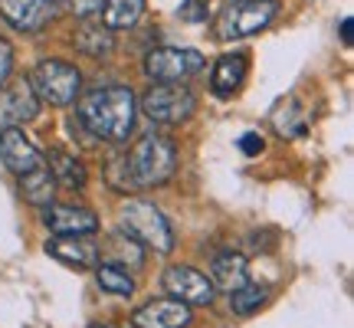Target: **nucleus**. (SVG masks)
<instances>
[{"label": "nucleus", "mask_w": 354, "mask_h": 328, "mask_svg": "<svg viewBox=\"0 0 354 328\" xmlns=\"http://www.w3.org/2000/svg\"><path fill=\"white\" fill-rule=\"evenodd\" d=\"M138 118V99L128 86H99L86 92L76 109L73 125L88 135V145H125L135 131Z\"/></svg>", "instance_id": "obj_1"}, {"label": "nucleus", "mask_w": 354, "mask_h": 328, "mask_svg": "<svg viewBox=\"0 0 354 328\" xmlns=\"http://www.w3.org/2000/svg\"><path fill=\"white\" fill-rule=\"evenodd\" d=\"M125 164H128L131 190L161 188L177 171V152L174 145L167 138H161V135H141L131 145V152L125 154Z\"/></svg>", "instance_id": "obj_2"}, {"label": "nucleus", "mask_w": 354, "mask_h": 328, "mask_svg": "<svg viewBox=\"0 0 354 328\" xmlns=\"http://www.w3.org/2000/svg\"><path fill=\"white\" fill-rule=\"evenodd\" d=\"M118 224H122V233H128L145 250H154L158 256H167L177 243L174 227L167 224V217L151 201H141V197H131V201L122 203Z\"/></svg>", "instance_id": "obj_3"}, {"label": "nucleus", "mask_w": 354, "mask_h": 328, "mask_svg": "<svg viewBox=\"0 0 354 328\" xmlns=\"http://www.w3.org/2000/svg\"><path fill=\"white\" fill-rule=\"evenodd\" d=\"M30 86L46 105H73L82 92V73L66 60H39L30 73Z\"/></svg>", "instance_id": "obj_4"}, {"label": "nucleus", "mask_w": 354, "mask_h": 328, "mask_svg": "<svg viewBox=\"0 0 354 328\" xmlns=\"http://www.w3.org/2000/svg\"><path fill=\"white\" fill-rule=\"evenodd\" d=\"M279 0H230L216 13V37L220 39H240L263 33L276 20Z\"/></svg>", "instance_id": "obj_5"}, {"label": "nucleus", "mask_w": 354, "mask_h": 328, "mask_svg": "<svg viewBox=\"0 0 354 328\" xmlns=\"http://www.w3.org/2000/svg\"><path fill=\"white\" fill-rule=\"evenodd\" d=\"M194 109H197V99L180 82H158L141 95V112L158 125H180L194 115Z\"/></svg>", "instance_id": "obj_6"}, {"label": "nucleus", "mask_w": 354, "mask_h": 328, "mask_svg": "<svg viewBox=\"0 0 354 328\" xmlns=\"http://www.w3.org/2000/svg\"><path fill=\"white\" fill-rule=\"evenodd\" d=\"M203 69V56L197 50L180 46H158L145 56V76L151 82H184Z\"/></svg>", "instance_id": "obj_7"}, {"label": "nucleus", "mask_w": 354, "mask_h": 328, "mask_svg": "<svg viewBox=\"0 0 354 328\" xmlns=\"http://www.w3.org/2000/svg\"><path fill=\"white\" fill-rule=\"evenodd\" d=\"M39 105L30 79H7L0 86V128H24L39 115Z\"/></svg>", "instance_id": "obj_8"}, {"label": "nucleus", "mask_w": 354, "mask_h": 328, "mask_svg": "<svg viewBox=\"0 0 354 328\" xmlns=\"http://www.w3.org/2000/svg\"><path fill=\"white\" fill-rule=\"evenodd\" d=\"M161 286L171 299L184 305H210L214 302V282L203 276L201 269H194V266H171L165 269V276H161Z\"/></svg>", "instance_id": "obj_9"}, {"label": "nucleus", "mask_w": 354, "mask_h": 328, "mask_svg": "<svg viewBox=\"0 0 354 328\" xmlns=\"http://www.w3.org/2000/svg\"><path fill=\"white\" fill-rule=\"evenodd\" d=\"M43 224L56 237H92L99 230V217L88 207H76V203H50L43 207Z\"/></svg>", "instance_id": "obj_10"}, {"label": "nucleus", "mask_w": 354, "mask_h": 328, "mask_svg": "<svg viewBox=\"0 0 354 328\" xmlns=\"http://www.w3.org/2000/svg\"><path fill=\"white\" fill-rule=\"evenodd\" d=\"M0 161L13 174H30L43 164V152L24 135V128H0Z\"/></svg>", "instance_id": "obj_11"}, {"label": "nucleus", "mask_w": 354, "mask_h": 328, "mask_svg": "<svg viewBox=\"0 0 354 328\" xmlns=\"http://www.w3.org/2000/svg\"><path fill=\"white\" fill-rule=\"evenodd\" d=\"M190 322H194L190 305L177 302V299H154L131 316L135 328H190Z\"/></svg>", "instance_id": "obj_12"}, {"label": "nucleus", "mask_w": 354, "mask_h": 328, "mask_svg": "<svg viewBox=\"0 0 354 328\" xmlns=\"http://www.w3.org/2000/svg\"><path fill=\"white\" fill-rule=\"evenodd\" d=\"M0 17L24 33H37L53 20L50 0H0Z\"/></svg>", "instance_id": "obj_13"}, {"label": "nucleus", "mask_w": 354, "mask_h": 328, "mask_svg": "<svg viewBox=\"0 0 354 328\" xmlns=\"http://www.w3.org/2000/svg\"><path fill=\"white\" fill-rule=\"evenodd\" d=\"M46 253H50L53 259L79 269V273L99 266V243H92L88 237H53L46 243Z\"/></svg>", "instance_id": "obj_14"}, {"label": "nucleus", "mask_w": 354, "mask_h": 328, "mask_svg": "<svg viewBox=\"0 0 354 328\" xmlns=\"http://www.w3.org/2000/svg\"><path fill=\"white\" fill-rule=\"evenodd\" d=\"M250 76V60L243 53H223L214 63V76H210V89H214L216 99H233L243 89Z\"/></svg>", "instance_id": "obj_15"}, {"label": "nucleus", "mask_w": 354, "mask_h": 328, "mask_svg": "<svg viewBox=\"0 0 354 328\" xmlns=\"http://www.w3.org/2000/svg\"><path fill=\"white\" fill-rule=\"evenodd\" d=\"M210 282H214V289L220 292H236L240 286L250 282V263H246V256L236 250H223L214 256V263H210Z\"/></svg>", "instance_id": "obj_16"}, {"label": "nucleus", "mask_w": 354, "mask_h": 328, "mask_svg": "<svg viewBox=\"0 0 354 328\" xmlns=\"http://www.w3.org/2000/svg\"><path fill=\"white\" fill-rule=\"evenodd\" d=\"M43 164L50 167L53 181H56V188H66V190H86V184H88V171H86V164L79 161L76 154H69L66 148H50V152L43 154Z\"/></svg>", "instance_id": "obj_17"}, {"label": "nucleus", "mask_w": 354, "mask_h": 328, "mask_svg": "<svg viewBox=\"0 0 354 328\" xmlns=\"http://www.w3.org/2000/svg\"><path fill=\"white\" fill-rule=\"evenodd\" d=\"M99 263H112L118 269H141L145 266V246H138L128 233L118 230L105 243H99Z\"/></svg>", "instance_id": "obj_18"}, {"label": "nucleus", "mask_w": 354, "mask_h": 328, "mask_svg": "<svg viewBox=\"0 0 354 328\" xmlns=\"http://www.w3.org/2000/svg\"><path fill=\"white\" fill-rule=\"evenodd\" d=\"M145 13V0H102L99 24L105 30H131Z\"/></svg>", "instance_id": "obj_19"}, {"label": "nucleus", "mask_w": 354, "mask_h": 328, "mask_svg": "<svg viewBox=\"0 0 354 328\" xmlns=\"http://www.w3.org/2000/svg\"><path fill=\"white\" fill-rule=\"evenodd\" d=\"M76 46L82 53H88L92 60H105L115 50L112 33L99 24V17H82V26L76 30Z\"/></svg>", "instance_id": "obj_20"}, {"label": "nucleus", "mask_w": 354, "mask_h": 328, "mask_svg": "<svg viewBox=\"0 0 354 328\" xmlns=\"http://www.w3.org/2000/svg\"><path fill=\"white\" fill-rule=\"evenodd\" d=\"M20 194H24L26 203H33V207H50L53 197H56V181H53L50 167L46 164H39L37 171H30V174H20Z\"/></svg>", "instance_id": "obj_21"}, {"label": "nucleus", "mask_w": 354, "mask_h": 328, "mask_svg": "<svg viewBox=\"0 0 354 328\" xmlns=\"http://www.w3.org/2000/svg\"><path fill=\"white\" fill-rule=\"evenodd\" d=\"M266 302H269V286H263V282H246L236 292H230V309L243 318L256 316Z\"/></svg>", "instance_id": "obj_22"}, {"label": "nucleus", "mask_w": 354, "mask_h": 328, "mask_svg": "<svg viewBox=\"0 0 354 328\" xmlns=\"http://www.w3.org/2000/svg\"><path fill=\"white\" fill-rule=\"evenodd\" d=\"M272 125H276V131L282 138H302L305 135V112H302V105H299V99L282 102L276 112H272Z\"/></svg>", "instance_id": "obj_23"}, {"label": "nucleus", "mask_w": 354, "mask_h": 328, "mask_svg": "<svg viewBox=\"0 0 354 328\" xmlns=\"http://www.w3.org/2000/svg\"><path fill=\"white\" fill-rule=\"evenodd\" d=\"M95 279H99V289L109 292V295H135V279L128 276V269H118L112 263H99L95 266Z\"/></svg>", "instance_id": "obj_24"}, {"label": "nucleus", "mask_w": 354, "mask_h": 328, "mask_svg": "<svg viewBox=\"0 0 354 328\" xmlns=\"http://www.w3.org/2000/svg\"><path fill=\"white\" fill-rule=\"evenodd\" d=\"M105 181H109V188L118 190V194H128V190H131V181H128V164H125V154H115L112 161L105 164Z\"/></svg>", "instance_id": "obj_25"}, {"label": "nucleus", "mask_w": 354, "mask_h": 328, "mask_svg": "<svg viewBox=\"0 0 354 328\" xmlns=\"http://www.w3.org/2000/svg\"><path fill=\"white\" fill-rule=\"evenodd\" d=\"M177 13H180V20H187V24H203V20H207V0H184Z\"/></svg>", "instance_id": "obj_26"}, {"label": "nucleus", "mask_w": 354, "mask_h": 328, "mask_svg": "<svg viewBox=\"0 0 354 328\" xmlns=\"http://www.w3.org/2000/svg\"><path fill=\"white\" fill-rule=\"evenodd\" d=\"M10 73H13V46L0 37V86L10 79Z\"/></svg>", "instance_id": "obj_27"}, {"label": "nucleus", "mask_w": 354, "mask_h": 328, "mask_svg": "<svg viewBox=\"0 0 354 328\" xmlns=\"http://www.w3.org/2000/svg\"><path fill=\"white\" fill-rule=\"evenodd\" d=\"M240 152L250 154V158H253V154H259V152H263V135H256V131H246V135L240 138Z\"/></svg>", "instance_id": "obj_28"}, {"label": "nucleus", "mask_w": 354, "mask_h": 328, "mask_svg": "<svg viewBox=\"0 0 354 328\" xmlns=\"http://www.w3.org/2000/svg\"><path fill=\"white\" fill-rule=\"evenodd\" d=\"M69 3H73V10L79 17H99V7H102V0H69Z\"/></svg>", "instance_id": "obj_29"}, {"label": "nucleus", "mask_w": 354, "mask_h": 328, "mask_svg": "<svg viewBox=\"0 0 354 328\" xmlns=\"http://www.w3.org/2000/svg\"><path fill=\"white\" fill-rule=\"evenodd\" d=\"M342 39L344 43H351V17H344L342 20Z\"/></svg>", "instance_id": "obj_30"}, {"label": "nucleus", "mask_w": 354, "mask_h": 328, "mask_svg": "<svg viewBox=\"0 0 354 328\" xmlns=\"http://www.w3.org/2000/svg\"><path fill=\"white\" fill-rule=\"evenodd\" d=\"M50 3H69V0H50Z\"/></svg>", "instance_id": "obj_31"}, {"label": "nucleus", "mask_w": 354, "mask_h": 328, "mask_svg": "<svg viewBox=\"0 0 354 328\" xmlns=\"http://www.w3.org/2000/svg\"><path fill=\"white\" fill-rule=\"evenodd\" d=\"M92 328H112V325H92Z\"/></svg>", "instance_id": "obj_32"}]
</instances>
